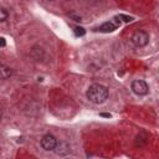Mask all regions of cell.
Returning <instances> with one entry per match:
<instances>
[{
	"instance_id": "cell-1",
	"label": "cell",
	"mask_w": 159,
	"mask_h": 159,
	"mask_svg": "<svg viewBox=\"0 0 159 159\" xmlns=\"http://www.w3.org/2000/svg\"><path fill=\"white\" fill-rule=\"evenodd\" d=\"M86 96L92 103L100 105V103H103L108 98V89H107V87H105L102 85L94 83L88 87Z\"/></svg>"
},
{
	"instance_id": "cell-2",
	"label": "cell",
	"mask_w": 159,
	"mask_h": 159,
	"mask_svg": "<svg viewBox=\"0 0 159 159\" xmlns=\"http://www.w3.org/2000/svg\"><path fill=\"white\" fill-rule=\"evenodd\" d=\"M131 41L133 42V45L136 47H143L149 42V35H148V33H145V31L139 30V31H136V33L132 35Z\"/></svg>"
},
{
	"instance_id": "cell-3",
	"label": "cell",
	"mask_w": 159,
	"mask_h": 159,
	"mask_svg": "<svg viewBox=\"0 0 159 159\" xmlns=\"http://www.w3.org/2000/svg\"><path fill=\"white\" fill-rule=\"evenodd\" d=\"M132 91L136 94H138V96H144V94L148 93L149 87H148V85H147L145 81H143V80H136V81L132 82Z\"/></svg>"
},
{
	"instance_id": "cell-4",
	"label": "cell",
	"mask_w": 159,
	"mask_h": 159,
	"mask_svg": "<svg viewBox=\"0 0 159 159\" xmlns=\"http://www.w3.org/2000/svg\"><path fill=\"white\" fill-rule=\"evenodd\" d=\"M56 144H57V139L52 134H46L41 139V147L45 150H54Z\"/></svg>"
},
{
	"instance_id": "cell-5",
	"label": "cell",
	"mask_w": 159,
	"mask_h": 159,
	"mask_svg": "<svg viewBox=\"0 0 159 159\" xmlns=\"http://www.w3.org/2000/svg\"><path fill=\"white\" fill-rule=\"evenodd\" d=\"M54 150L58 155H67V154H70L71 148H70V144L69 143L61 141V142H57V144H56V147H55Z\"/></svg>"
},
{
	"instance_id": "cell-6",
	"label": "cell",
	"mask_w": 159,
	"mask_h": 159,
	"mask_svg": "<svg viewBox=\"0 0 159 159\" xmlns=\"http://www.w3.org/2000/svg\"><path fill=\"white\" fill-rule=\"evenodd\" d=\"M13 75V71L6 65H0V80H9Z\"/></svg>"
},
{
	"instance_id": "cell-7",
	"label": "cell",
	"mask_w": 159,
	"mask_h": 159,
	"mask_svg": "<svg viewBox=\"0 0 159 159\" xmlns=\"http://www.w3.org/2000/svg\"><path fill=\"white\" fill-rule=\"evenodd\" d=\"M116 25L112 22V21H106L103 22L100 27H98V31H101V33H112V31L116 30Z\"/></svg>"
},
{
	"instance_id": "cell-8",
	"label": "cell",
	"mask_w": 159,
	"mask_h": 159,
	"mask_svg": "<svg viewBox=\"0 0 159 159\" xmlns=\"http://www.w3.org/2000/svg\"><path fill=\"white\" fill-rule=\"evenodd\" d=\"M8 16H9L8 11H6V10H5L4 8H2V6H0V22L5 21V20L8 19Z\"/></svg>"
},
{
	"instance_id": "cell-9",
	"label": "cell",
	"mask_w": 159,
	"mask_h": 159,
	"mask_svg": "<svg viewBox=\"0 0 159 159\" xmlns=\"http://www.w3.org/2000/svg\"><path fill=\"white\" fill-rule=\"evenodd\" d=\"M86 34V30L82 26H76L75 27V35L76 36H83Z\"/></svg>"
},
{
	"instance_id": "cell-10",
	"label": "cell",
	"mask_w": 159,
	"mask_h": 159,
	"mask_svg": "<svg viewBox=\"0 0 159 159\" xmlns=\"http://www.w3.org/2000/svg\"><path fill=\"white\" fill-rule=\"evenodd\" d=\"M118 19H122L124 22H131V21H133V18L132 16H128V15H124V14H119L118 16H117Z\"/></svg>"
},
{
	"instance_id": "cell-11",
	"label": "cell",
	"mask_w": 159,
	"mask_h": 159,
	"mask_svg": "<svg viewBox=\"0 0 159 159\" xmlns=\"http://www.w3.org/2000/svg\"><path fill=\"white\" fill-rule=\"evenodd\" d=\"M5 45H6L5 39H4V38H0V47H4Z\"/></svg>"
},
{
	"instance_id": "cell-12",
	"label": "cell",
	"mask_w": 159,
	"mask_h": 159,
	"mask_svg": "<svg viewBox=\"0 0 159 159\" xmlns=\"http://www.w3.org/2000/svg\"><path fill=\"white\" fill-rule=\"evenodd\" d=\"M71 18H74V20H75V21H77V22H80V21H81V18H78V16H75V15H71Z\"/></svg>"
},
{
	"instance_id": "cell-13",
	"label": "cell",
	"mask_w": 159,
	"mask_h": 159,
	"mask_svg": "<svg viewBox=\"0 0 159 159\" xmlns=\"http://www.w3.org/2000/svg\"><path fill=\"white\" fill-rule=\"evenodd\" d=\"M101 116H102V117H107V118H109V117H111V114H109V113H101Z\"/></svg>"
}]
</instances>
